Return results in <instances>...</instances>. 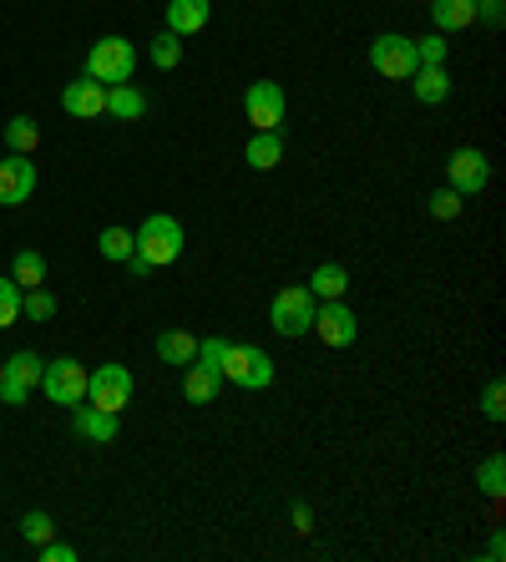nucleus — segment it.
<instances>
[{
  "mask_svg": "<svg viewBox=\"0 0 506 562\" xmlns=\"http://www.w3.org/2000/svg\"><path fill=\"white\" fill-rule=\"evenodd\" d=\"M41 562H76V548H72V542H57V537H51V542H41Z\"/></svg>",
  "mask_w": 506,
  "mask_h": 562,
  "instance_id": "nucleus-34",
  "label": "nucleus"
},
{
  "mask_svg": "<svg viewBox=\"0 0 506 562\" xmlns=\"http://www.w3.org/2000/svg\"><path fill=\"white\" fill-rule=\"evenodd\" d=\"M21 320V284L0 279V329H11Z\"/></svg>",
  "mask_w": 506,
  "mask_h": 562,
  "instance_id": "nucleus-30",
  "label": "nucleus"
},
{
  "mask_svg": "<svg viewBox=\"0 0 506 562\" xmlns=\"http://www.w3.org/2000/svg\"><path fill=\"white\" fill-rule=\"evenodd\" d=\"M11 279L21 284V295H26V289H41L46 284V259L36 249H21L11 259Z\"/></svg>",
  "mask_w": 506,
  "mask_h": 562,
  "instance_id": "nucleus-24",
  "label": "nucleus"
},
{
  "mask_svg": "<svg viewBox=\"0 0 506 562\" xmlns=\"http://www.w3.org/2000/svg\"><path fill=\"white\" fill-rule=\"evenodd\" d=\"M0 380H5V360H0Z\"/></svg>",
  "mask_w": 506,
  "mask_h": 562,
  "instance_id": "nucleus-39",
  "label": "nucleus"
},
{
  "mask_svg": "<svg viewBox=\"0 0 506 562\" xmlns=\"http://www.w3.org/2000/svg\"><path fill=\"white\" fill-rule=\"evenodd\" d=\"M5 148L26 152V158H30V152L41 148V127H36L30 117H11V122H5Z\"/></svg>",
  "mask_w": 506,
  "mask_h": 562,
  "instance_id": "nucleus-26",
  "label": "nucleus"
},
{
  "mask_svg": "<svg viewBox=\"0 0 506 562\" xmlns=\"http://www.w3.org/2000/svg\"><path fill=\"white\" fill-rule=\"evenodd\" d=\"M137 72V46L127 36H101L87 51V76L101 82V87H116V82H132Z\"/></svg>",
  "mask_w": 506,
  "mask_h": 562,
  "instance_id": "nucleus-2",
  "label": "nucleus"
},
{
  "mask_svg": "<svg viewBox=\"0 0 506 562\" xmlns=\"http://www.w3.org/2000/svg\"><path fill=\"white\" fill-rule=\"evenodd\" d=\"M132 238H137V259H147L152 268L173 264L177 253H183V223L173 213H152Z\"/></svg>",
  "mask_w": 506,
  "mask_h": 562,
  "instance_id": "nucleus-3",
  "label": "nucleus"
},
{
  "mask_svg": "<svg viewBox=\"0 0 506 562\" xmlns=\"http://www.w3.org/2000/svg\"><path fill=\"white\" fill-rule=\"evenodd\" d=\"M218 375L233 380L238 390H269V385H274V360H269V350H259V345H223Z\"/></svg>",
  "mask_w": 506,
  "mask_h": 562,
  "instance_id": "nucleus-1",
  "label": "nucleus"
},
{
  "mask_svg": "<svg viewBox=\"0 0 506 562\" xmlns=\"http://www.w3.org/2000/svg\"><path fill=\"white\" fill-rule=\"evenodd\" d=\"M349 289V268L345 264H319L314 279H309V295L314 299H345Z\"/></svg>",
  "mask_w": 506,
  "mask_h": 562,
  "instance_id": "nucleus-22",
  "label": "nucleus"
},
{
  "mask_svg": "<svg viewBox=\"0 0 506 562\" xmlns=\"http://www.w3.org/2000/svg\"><path fill=\"white\" fill-rule=\"evenodd\" d=\"M309 335H319V345H330V350H345L360 335V320L345 299H324V304H314V329Z\"/></svg>",
  "mask_w": 506,
  "mask_h": 562,
  "instance_id": "nucleus-9",
  "label": "nucleus"
},
{
  "mask_svg": "<svg viewBox=\"0 0 506 562\" xmlns=\"http://www.w3.org/2000/svg\"><path fill=\"white\" fill-rule=\"evenodd\" d=\"M41 371H46V360L36 355V350H15V355L5 360L0 400H5V405H26L30 390H41Z\"/></svg>",
  "mask_w": 506,
  "mask_h": 562,
  "instance_id": "nucleus-10",
  "label": "nucleus"
},
{
  "mask_svg": "<svg viewBox=\"0 0 506 562\" xmlns=\"http://www.w3.org/2000/svg\"><path fill=\"white\" fill-rule=\"evenodd\" d=\"M461 208H466V198L456 188H441L431 198V218H441V223H451V218H461Z\"/></svg>",
  "mask_w": 506,
  "mask_h": 562,
  "instance_id": "nucleus-32",
  "label": "nucleus"
},
{
  "mask_svg": "<svg viewBox=\"0 0 506 562\" xmlns=\"http://www.w3.org/2000/svg\"><path fill=\"white\" fill-rule=\"evenodd\" d=\"M486 558H492V562L506 558V537H502V533H492V542H486Z\"/></svg>",
  "mask_w": 506,
  "mask_h": 562,
  "instance_id": "nucleus-38",
  "label": "nucleus"
},
{
  "mask_svg": "<svg viewBox=\"0 0 506 562\" xmlns=\"http://www.w3.org/2000/svg\"><path fill=\"white\" fill-rule=\"evenodd\" d=\"M213 21V0H168V30L173 36H198Z\"/></svg>",
  "mask_w": 506,
  "mask_h": 562,
  "instance_id": "nucleus-15",
  "label": "nucleus"
},
{
  "mask_svg": "<svg viewBox=\"0 0 506 562\" xmlns=\"http://www.w3.org/2000/svg\"><path fill=\"white\" fill-rule=\"evenodd\" d=\"M30 192H36V163H30L26 152H11V158L0 163V203L21 208V203H30Z\"/></svg>",
  "mask_w": 506,
  "mask_h": 562,
  "instance_id": "nucleus-13",
  "label": "nucleus"
},
{
  "mask_svg": "<svg viewBox=\"0 0 506 562\" xmlns=\"http://www.w3.org/2000/svg\"><path fill=\"white\" fill-rule=\"evenodd\" d=\"M370 66H375L385 82H410V72H416V36H400V30H385V36H375L370 41Z\"/></svg>",
  "mask_w": 506,
  "mask_h": 562,
  "instance_id": "nucleus-5",
  "label": "nucleus"
},
{
  "mask_svg": "<svg viewBox=\"0 0 506 562\" xmlns=\"http://www.w3.org/2000/svg\"><path fill=\"white\" fill-rule=\"evenodd\" d=\"M72 430L82 436V441H91V446H112L116 441V415L101 411V405H91V400H76L72 405Z\"/></svg>",
  "mask_w": 506,
  "mask_h": 562,
  "instance_id": "nucleus-14",
  "label": "nucleus"
},
{
  "mask_svg": "<svg viewBox=\"0 0 506 562\" xmlns=\"http://www.w3.org/2000/svg\"><path fill=\"white\" fill-rule=\"evenodd\" d=\"M244 112H248V122H254V133H279V127H284V112H289L284 87H279V82H248Z\"/></svg>",
  "mask_w": 506,
  "mask_h": 562,
  "instance_id": "nucleus-7",
  "label": "nucleus"
},
{
  "mask_svg": "<svg viewBox=\"0 0 506 562\" xmlns=\"http://www.w3.org/2000/svg\"><path fill=\"white\" fill-rule=\"evenodd\" d=\"M446 178L461 198H477V192H486V183H492V158L481 148H456L446 163Z\"/></svg>",
  "mask_w": 506,
  "mask_h": 562,
  "instance_id": "nucleus-11",
  "label": "nucleus"
},
{
  "mask_svg": "<svg viewBox=\"0 0 506 562\" xmlns=\"http://www.w3.org/2000/svg\"><path fill=\"white\" fill-rule=\"evenodd\" d=\"M477 487L486 491L492 502H502V497H506V461H502V451H492V457L477 466Z\"/></svg>",
  "mask_w": 506,
  "mask_h": 562,
  "instance_id": "nucleus-25",
  "label": "nucleus"
},
{
  "mask_svg": "<svg viewBox=\"0 0 506 562\" xmlns=\"http://www.w3.org/2000/svg\"><path fill=\"white\" fill-rule=\"evenodd\" d=\"M244 163L254 167V173H269V167L284 163V137L279 133H254L244 148Z\"/></svg>",
  "mask_w": 506,
  "mask_h": 562,
  "instance_id": "nucleus-18",
  "label": "nucleus"
},
{
  "mask_svg": "<svg viewBox=\"0 0 506 562\" xmlns=\"http://www.w3.org/2000/svg\"><path fill=\"white\" fill-rule=\"evenodd\" d=\"M97 253L107 259V264H127L132 253H137V238H132V228H101V238H97Z\"/></svg>",
  "mask_w": 506,
  "mask_h": 562,
  "instance_id": "nucleus-23",
  "label": "nucleus"
},
{
  "mask_svg": "<svg viewBox=\"0 0 506 562\" xmlns=\"http://www.w3.org/2000/svg\"><path fill=\"white\" fill-rule=\"evenodd\" d=\"M87 400L101 405V411L122 415L132 405V371L127 365H97V371L87 375Z\"/></svg>",
  "mask_w": 506,
  "mask_h": 562,
  "instance_id": "nucleus-8",
  "label": "nucleus"
},
{
  "mask_svg": "<svg viewBox=\"0 0 506 562\" xmlns=\"http://www.w3.org/2000/svg\"><path fill=\"white\" fill-rule=\"evenodd\" d=\"M446 51H451V41H441V36H416V61L420 66H446Z\"/></svg>",
  "mask_w": 506,
  "mask_h": 562,
  "instance_id": "nucleus-29",
  "label": "nucleus"
},
{
  "mask_svg": "<svg viewBox=\"0 0 506 562\" xmlns=\"http://www.w3.org/2000/svg\"><path fill=\"white\" fill-rule=\"evenodd\" d=\"M127 274H132V279H147V274H152V264H147V259H137V253H132V259H127Z\"/></svg>",
  "mask_w": 506,
  "mask_h": 562,
  "instance_id": "nucleus-37",
  "label": "nucleus"
},
{
  "mask_svg": "<svg viewBox=\"0 0 506 562\" xmlns=\"http://www.w3.org/2000/svg\"><path fill=\"white\" fill-rule=\"evenodd\" d=\"M158 360L162 365H183V371H188L193 360H198V340H193L188 329H162L158 335Z\"/></svg>",
  "mask_w": 506,
  "mask_h": 562,
  "instance_id": "nucleus-21",
  "label": "nucleus"
},
{
  "mask_svg": "<svg viewBox=\"0 0 506 562\" xmlns=\"http://www.w3.org/2000/svg\"><path fill=\"white\" fill-rule=\"evenodd\" d=\"M269 320H274V329L284 340L309 335L314 329V295H309V284H284L274 295V304H269Z\"/></svg>",
  "mask_w": 506,
  "mask_h": 562,
  "instance_id": "nucleus-4",
  "label": "nucleus"
},
{
  "mask_svg": "<svg viewBox=\"0 0 506 562\" xmlns=\"http://www.w3.org/2000/svg\"><path fill=\"white\" fill-rule=\"evenodd\" d=\"M61 107H66V117H76V122H97V117H107V87L91 82V76H76V82L61 87Z\"/></svg>",
  "mask_w": 506,
  "mask_h": 562,
  "instance_id": "nucleus-12",
  "label": "nucleus"
},
{
  "mask_svg": "<svg viewBox=\"0 0 506 562\" xmlns=\"http://www.w3.org/2000/svg\"><path fill=\"white\" fill-rule=\"evenodd\" d=\"M21 314L36 320V325L57 320V295H46V289H26V295H21Z\"/></svg>",
  "mask_w": 506,
  "mask_h": 562,
  "instance_id": "nucleus-28",
  "label": "nucleus"
},
{
  "mask_svg": "<svg viewBox=\"0 0 506 562\" xmlns=\"http://www.w3.org/2000/svg\"><path fill=\"white\" fill-rule=\"evenodd\" d=\"M481 415H486V421H502L506 415V385L502 380H492L481 390Z\"/></svg>",
  "mask_w": 506,
  "mask_h": 562,
  "instance_id": "nucleus-33",
  "label": "nucleus"
},
{
  "mask_svg": "<svg viewBox=\"0 0 506 562\" xmlns=\"http://www.w3.org/2000/svg\"><path fill=\"white\" fill-rule=\"evenodd\" d=\"M177 61H183V36H173V30L152 36V66H158V72H173Z\"/></svg>",
  "mask_w": 506,
  "mask_h": 562,
  "instance_id": "nucleus-27",
  "label": "nucleus"
},
{
  "mask_svg": "<svg viewBox=\"0 0 506 562\" xmlns=\"http://www.w3.org/2000/svg\"><path fill=\"white\" fill-rule=\"evenodd\" d=\"M410 87H416V102L441 107L451 97V76H446V66H416V72H410Z\"/></svg>",
  "mask_w": 506,
  "mask_h": 562,
  "instance_id": "nucleus-17",
  "label": "nucleus"
},
{
  "mask_svg": "<svg viewBox=\"0 0 506 562\" xmlns=\"http://www.w3.org/2000/svg\"><path fill=\"white\" fill-rule=\"evenodd\" d=\"M107 112H112L116 122H143L147 117V97L132 82H116V87H107Z\"/></svg>",
  "mask_w": 506,
  "mask_h": 562,
  "instance_id": "nucleus-19",
  "label": "nucleus"
},
{
  "mask_svg": "<svg viewBox=\"0 0 506 562\" xmlns=\"http://www.w3.org/2000/svg\"><path fill=\"white\" fill-rule=\"evenodd\" d=\"M431 21L441 36H451V30H466L471 21H477V0H431Z\"/></svg>",
  "mask_w": 506,
  "mask_h": 562,
  "instance_id": "nucleus-20",
  "label": "nucleus"
},
{
  "mask_svg": "<svg viewBox=\"0 0 506 562\" xmlns=\"http://www.w3.org/2000/svg\"><path fill=\"white\" fill-rule=\"evenodd\" d=\"M21 533H26V542H36V548H41V542H51V537H57V522L46 517V512H26V517H21Z\"/></svg>",
  "mask_w": 506,
  "mask_h": 562,
  "instance_id": "nucleus-31",
  "label": "nucleus"
},
{
  "mask_svg": "<svg viewBox=\"0 0 506 562\" xmlns=\"http://www.w3.org/2000/svg\"><path fill=\"white\" fill-rule=\"evenodd\" d=\"M506 15V0H477V21H486V26H502Z\"/></svg>",
  "mask_w": 506,
  "mask_h": 562,
  "instance_id": "nucleus-35",
  "label": "nucleus"
},
{
  "mask_svg": "<svg viewBox=\"0 0 506 562\" xmlns=\"http://www.w3.org/2000/svg\"><path fill=\"white\" fill-rule=\"evenodd\" d=\"M289 522H294V533H314V512H309V507H304V502H294Z\"/></svg>",
  "mask_w": 506,
  "mask_h": 562,
  "instance_id": "nucleus-36",
  "label": "nucleus"
},
{
  "mask_svg": "<svg viewBox=\"0 0 506 562\" xmlns=\"http://www.w3.org/2000/svg\"><path fill=\"white\" fill-rule=\"evenodd\" d=\"M87 365L72 355H57V360H46V371H41V390L51 405H76V400H87Z\"/></svg>",
  "mask_w": 506,
  "mask_h": 562,
  "instance_id": "nucleus-6",
  "label": "nucleus"
},
{
  "mask_svg": "<svg viewBox=\"0 0 506 562\" xmlns=\"http://www.w3.org/2000/svg\"><path fill=\"white\" fill-rule=\"evenodd\" d=\"M218 390H223V375H218L213 365H202V360H193L188 375H183V396H188L193 405H213Z\"/></svg>",
  "mask_w": 506,
  "mask_h": 562,
  "instance_id": "nucleus-16",
  "label": "nucleus"
}]
</instances>
